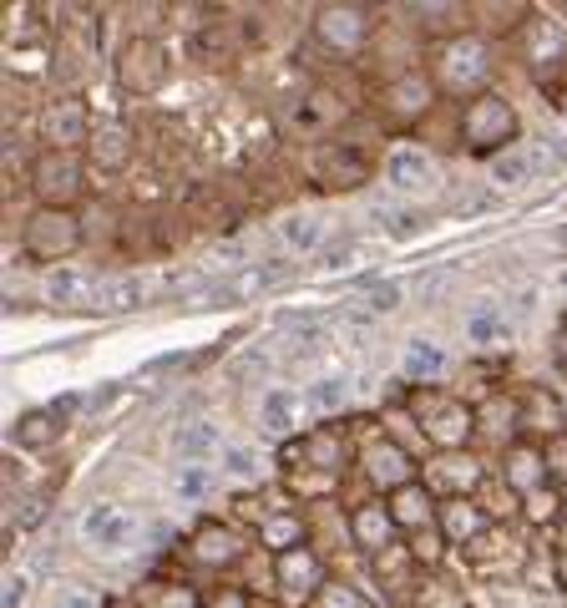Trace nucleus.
I'll return each instance as SVG.
<instances>
[{"label": "nucleus", "instance_id": "19", "mask_svg": "<svg viewBox=\"0 0 567 608\" xmlns=\"http://www.w3.org/2000/svg\"><path fill=\"white\" fill-rule=\"evenodd\" d=\"M542 168H547L542 152H527V147H517V152H497V158H492V183H502V188H522V183H532Z\"/></svg>", "mask_w": 567, "mask_h": 608}, {"label": "nucleus", "instance_id": "5", "mask_svg": "<svg viewBox=\"0 0 567 608\" xmlns=\"http://www.w3.org/2000/svg\"><path fill=\"white\" fill-rule=\"evenodd\" d=\"M117 76H122L127 92L152 97V92H162V82H168V51H162L152 36H132V41L122 46Z\"/></svg>", "mask_w": 567, "mask_h": 608}, {"label": "nucleus", "instance_id": "33", "mask_svg": "<svg viewBox=\"0 0 567 608\" xmlns=\"http://www.w3.org/2000/svg\"><path fill=\"white\" fill-rule=\"evenodd\" d=\"M147 608H203V598H198L188 583H168L162 593H152V598H147Z\"/></svg>", "mask_w": 567, "mask_h": 608}, {"label": "nucleus", "instance_id": "23", "mask_svg": "<svg viewBox=\"0 0 567 608\" xmlns=\"http://www.w3.org/2000/svg\"><path fill=\"white\" fill-rule=\"evenodd\" d=\"M92 289H97V284L87 279V269H76V264H61V269L46 274V299H51V304H87Z\"/></svg>", "mask_w": 567, "mask_h": 608}, {"label": "nucleus", "instance_id": "17", "mask_svg": "<svg viewBox=\"0 0 567 608\" xmlns=\"http://www.w3.org/2000/svg\"><path fill=\"white\" fill-rule=\"evenodd\" d=\"M385 507H390L395 527H411V532H421V527H431V522H436V512H431V492H426L421 482H405V487H395Z\"/></svg>", "mask_w": 567, "mask_h": 608}, {"label": "nucleus", "instance_id": "31", "mask_svg": "<svg viewBox=\"0 0 567 608\" xmlns=\"http://www.w3.org/2000/svg\"><path fill=\"white\" fill-rule=\"evenodd\" d=\"M218 446V431L208 426V421H193V426H183L178 436H173V451L178 456H208Z\"/></svg>", "mask_w": 567, "mask_h": 608}, {"label": "nucleus", "instance_id": "22", "mask_svg": "<svg viewBox=\"0 0 567 608\" xmlns=\"http://www.w3.org/2000/svg\"><path fill=\"white\" fill-rule=\"evenodd\" d=\"M132 517L127 512H117V507H97L87 522H81V532H87V543H97V548H117V543H127L132 538Z\"/></svg>", "mask_w": 567, "mask_h": 608}, {"label": "nucleus", "instance_id": "38", "mask_svg": "<svg viewBox=\"0 0 567 608\" xmlns=\"http://www.w3.org/2000/svg\"><path fill=\"white\" fill-rule=\"evenodd\" d=\"M411 11L426 21V26H441V21H451V11H456V0H411Z\"/></svg>", "mask_w": 567, "mask_h": 608}, {"label": "nucleus", "instance_id": "12", "mask_svg": "<svg viewBox=\"0 0 567 608\" xmlns=\"http://www.w3.org/2000/svg\"><path fill=\"white\" fill-rule=\"evenodd\" d=\"M385 178L400 193H426V188H436V163L426 158L421 147H395L390 163H385Z\"/></svg>", "mask_w": 567, "mask_h": 608}, {"label": "nucleus", "instance_id": "25", "mask_svg": "<svg viewBox=\"0 0 567 608\" xmlns=\"http://www.w3.org/2000/svg\"><path fill=\"white\" fill-rule=\"evenodd\" d=\"M405 375H411V380H431V375H441L446 370V350L441 345H431V340H411V345H405Z\"/></svg>", "mask_w": 567, "mask_h": 608}, {"label": "nucleus", "instance_id": "10", "mask_svg": "<svg viewBox=\"0 0 567 608\" xmlns=\"http://www.w3.org/2000/svg\"><path fill=\"white\" fill-rule=\"evenodd\" d=\"M243 548H249V543H243V532L228 527V522H203L193 532V558L208 563V568H233L243 558Z\"/></svg>", "mask_w": 567, "mask_h": 608}, {"label": "nucleus", "instance_id": "2", "mask_svg": "<svg viewBox=\"0 0 567 608\" xmlns=\"http://www.w3.org/2000/svg\"><path fill=\"white\" fill-rule=\"evenodd\" d=\"M461 137H466L476 152L502 147V142L517 137V112H512L497 92H476V97L466 102V112H461Z\"/></svg>", "mask_w": 567, "mask_h": 608}, {"label": "nucleus", "instance_id": "13", "mask_svg": "<svg viewBox=\"0 0 567 608\" xmlns=\"http://www.w3.org/2000/svg\"><path fill=\"white\" fill-rule=\"evenodd\" d=\"M127 158H132V132L122 122H97L87 137V163H97L102 173H117L127 168Z\"/></svg>", "mask_w": 567, "mask_h": 608}, {"label": "nucleus", "instance_id": "14", "mask_svg": "<svg viewBox=\"0 0 567 608\" xmlns=\"http://www.w3.org/2000/svg\"><path fill=\"white\" fill-rule=\"evenodd\" d=\"M314 173L324 178V188H360L365 183V158L355 147H345V142H330L314 158Z\"/></svg>", "mask_w": 567, "mask_h": 608}, {"label": "nucleus", "instance_id": "39", "mask_svg": "<svg viewBox=\"0 0 567 608\" xmlns=\"http://www.w3.org/2000/svg\"><path fill=\"white\" fill-rule=\"evenodd\" d=\"M31 593V573H11L6 578V593H0V608H21Z\"/></svg>", "mask_w": 567, "mask_h": 608}, {"label": "nucleus", "instance_id": "1", "mask_svg": "<svg viewBox=\"0 0 567 608\" xmlns=\"http://www.w3.org/2000/svg\"><path fill=\"white\" fill-rule=\"evenodd\" d=\"M436 76H441L446 92H481L492 82V46L481 36H456L451 46H441Z\"/></svg>", "mask_w": 567, "mask_h": 608}, {"label": "nucleus", "instance_id": "35", "mask_svg": "<svg viewBox=\"0 0 567 608\" xmlns=\"http://www.w3.org/2000/svg\"><path fill=\"white\" fill-rule=\"evenodd\" d=\"M56 431H61V426H56V416H41V411H36V416H26V421H21V431H16V441H26V446H36V441H51Z\"/></svg>", "mask_w": 567, "mask_h": 608}, {"label": "nucleus", "instance_id": "37", "mask_svg": "<svg viewBox=\"0 0 567 608\" xmlns=\"http://www.w3.org/2000/svg\"><path fill=\"white\" fill-rule=\"evenodd\" d=\"M466 330H471V340H476V345L502 340V335H507V325H502L497 315H486V310H481V315H471V320H466Z\"/></svg>", "mask_w": 567, "mask_h": 608}, {"label": "nucleus", "instance_id": "44", "mask_svg": "<svg viewBox=\"0 0 567 608\" xmlns=\"http://www.w3.org/2000/svg\"><path fill=\"white\" fill-rule=\"evenodd\" d=\"M66 608H102L97 598H87V593H76V598H66Z\"/></svg>", "mask_w": 567, "mask_h": 608}, {"label": "nucleus", "instance_id": "7", "mask_svg": "<svg viewBox=\"0 0 567 608\" xmlns=\"http://www.w3.org/2000/svg\"><path fill=\"white\" fill-rule=\"evenodd\" d=\"M314 36H319V46H330L335 56H355L370 41V21H365L360 6H345V0H340V6H324L319 11Z\"/></svg>", "mask_w": 567, "mask_h": 608}, {"label": "nucleus", "instance_id": "3", "mask_svg": "<svg viewBox=\"0 0 567 608\" xmlns=\"http://www.w3.org/2000/svg\"><path fill=\"white\" fill-rule=\"evenodd\" d=\"M81 249V223L66 208H36L26 223V254L31 259H66Z\"/></svg>", "mask_w": 567, "mask_h": 608}, {"label": "nucleus", "instance_id": "30", "mask_svg": "<svg viewBox=\"0 0 567 608\" xmlns=\"http://www.w3.org/2000/svg\"><path fill=\"white\" fill-rule=\"evenodd\" d=\"M299 543H304V522H299V517L279 512V517H269V522H264V548L284 553V548H299Z\"/></svg>", "mask_w": 567, "mask_h": 608}, {"label": "nucleus", "instance_id": "4", "mask_svg": "<svg viewBox=\"0 0 567 608\" xmlns=\"http://www.w3.org/2000/svg\"><path fill=\"white\" fill-rule=\"evenodd\" d=\"M31 183H36V193H41L46 208H66V203L81 193V152H76V147H51V152H41L36 168H31Z\"/></svg>", "mask_w": 567, "mask_h": 608}, {"label": "nucleus", "instance_id": "34", "mask_svg": "<svg viewBox=\"0 0 567 608\" xmlns=\"http://www.w3.org/2000/svg\"><path fill=\"white\" fill-rule=\"evenodd\" d=\"M365 304L375 315H390L395 304H400V284L395 279H375V284H365Z\"/></svg>", "mask_w": 567, "mask_h": 608}, {"label": "nucleus", "instance_id": "11", "mask_svg": "<svg viewBox=\"0 0 567 608\" xmlns=\"http://www.w3.org/2000/svg\"><path fill=\"white\" fill-rule=\"evenodd\" d=\"M431 102H436V82L431 76H400V82H390V92H385V112L395 117V122H416V117H426L431 112Z\"/></svg>", "mask_w": 567, "mask_h": 608}, {"label": "nucleus", "instance_id": "28", "mask_svg": "<svg viewBox=\"0 0 567 608\" xmlns=\"http://www.w3.org/2000/svg\"><path fill=\"white\" fill-rule=\"evenodd\" d=\"M259 426L269 436H289V426H294V396L289 391H269L264 406H259Z\"/></svg>", "mask_w": 567, "mask_h": 608}, {"label": "nucleus", "instance_id": "21", "mask_svg": "<svg viewBox=\"0 0 567 608\" xmlns=\"http://www.w3.org/2000/svg\"><path fill=\"white\" fill-rule=\"evenodd\" d=\"M507 482L527 497V492H537V487H547V451H537V446H517L512 456H507Z\"/></svg>", "mask_w": 567, "mask_h": 608}, {"label": "nucleus", "instance_id": "9", "mask_svg": "<svg viewBox=\"0 0 567 608\" xmlns=\"http://www.w3.org/2000/svg\"><path fill=\"white\" fill-rule=\"evenodd\" d=\"M365 477H370L375 487L395 492V487H405V482H416V462H411V456H405V446H395V441H370V446H365Z\"/></svg>", "mask_w": 567, "mask_h": 608}, {"label": "nucleus", "instance_id": "24", "mask_svg": "<svg viewBox=\"0 0 567 608\" xmlns=\"http://www.w3.org/2000/svg\"><path fill=\"white\" fill-rule=\"evenodd\" d=\"M431 482H436L441 492H456V497H466V492L481 482V467L471 462V456H461V451H456V456H441V462L431 467Z\"/></svg>", "mask_w": 567, "mask_h": 608}, {"label": "nucleus", "instance_id": "32", "mask_svg": "<svg viewBox=\"0 0 567 608\" xmlns=\"http://www.w3.org/2000/svg\"><path fill=\"white\" fill-rule=\"evenodd\" d=\"M345 396H350V386L335 375V380H314V391H309V406L324 416V411H340L345 406Z\"/></svg>", "mask_w": 567, "mask_h": 608}, {"label": "nucleus", "instance_id": "26", "mask_svg": "<svg viewBox=\"0 0 567 608\" xmlns=\"http://www.w3.org/2000/svg\"><path fill=\"white\" fill-rule=\"evenodd\" d=\"M481 522H486V517H481V512L466 502V497H456V502L441 512V532H446L451 543H471L476 532H481Z\"/></svg>", "mask_w": 567, "mask_h": 608}, {"label": "nucleus", "instance_id": "8", "mask_svg": "<svg viewBox=\"0 0 567 608\" xmlns=\"http://www.w3.org/2000/svg\"><path fill=\"white\" fill-rule=\"evenodd\" d=\"M87 102L81 97H56L41 112V142L51 147H87Z\"/></svg>", "mask_w": 567, "mask_h": 608}, {"label": "nucleus", "instance_id": "15", "mask_svg": "<svg viewBox=\"0 0 567 608\" xmlns=\"http://www.w3.org/2000/svg\"><path fill=\"white\" fill-rule=\"evenodd\" d=\"M421 426H426V436H431L441 451H461V446L471 441V426H476V416H471L461 401H446V406H436V411H431Z\"/></svg>", "mask_w": 567, "mask_h": 608}, {"label": "nucleus", "instance_id": "6", "mask_svg": "<svg viewBox=\"0 0 567 608\" xmlns=\"http://www.w3.org/2000/svg\"><path fill=\"white\" fill-rule=\"evenodd\" d=\"M324 588V563L299 543V548H284L279 553V598L284 608H309Z\"/></svg>", "mask_w": 567, "mask_h": 608}, {"label": "nucleus", "instance_id": "46", "mask_svg": "<svg viewBox=\"0 0 567 608\" xmlns=\"http://www.w3.org/2000/svg\"><path fill=\"white\" fill-rule=\"evenodd\" d=\"M562 6H567V0H562Z\"/></svg>", "mask_w": 567, "mask_h": 608}, {"label": "nucleus", "instance_id": "16", "mask_svg": "<svg viewBox=\"0 0 567 608\" xmlns=\"http://www.w3.org/2000/svg\"><path fill=\"white\" fill-rule=\"evenodd\" d=\"M284 279H294V269L274 259V264H264V269H249V274L228 279V284H213L208 299H213V304H228V299H243V294H269V289H279Z\"/></svg>", "mask_w": 567, "mask_h": 608}, {"label": "nucleus", "instance_id": "36", "mask_svg": "<svg viewBox=\"0 0 567 608\" xmlns=\"http://www.w3.org/2000/svg\"><path fill=\"white\" fill-rule=\"evenodd\" d=\"M178 492L183 497H208L213 492V472L208 467H183L178 472Z\"/></svg>", "mask_w": 567, "mask_h": 608}, {"label": "nucleus", "instance_id": "20", "mask_svg": "<svg viewBox=\"0 0 567 608\" xmlns=\"http://www.w3.org/2000/svg\"><path fill=\"white\" fill-rule=\"evenodd\" d=\"M137 304H142V279L122 274V279H107V284L92 289L87 310H97V315H117V310H137Z\"/></svg>", "mask_w": 567, "mask_h": 608}, {"label": "nucleus", "instance_id": "40", "mask_svg": "<svg viewBox=\"0 0 567 608\" xmlns=\"http://www.w3.org/2000/svg\"><path fill=\"white\" fill-rule=\"evenodd\" d=\"M314 603H319V608H360V603H355V593H350V588H340V583H324Z\"/></svg>", "mask_w": 567, "mask_h": 608}, {"label": "nucleus", "instance_id": "27", "mask_svg": "<svg viewBox=\"0 0 567 608\" xmlns=\"http://www.w3.org/2000/svg\"><path fill=\"white\" fill-rule=\"evenodd\" d=\"M279 239L289 244V254H309V249H319V239H324V223L309 218V213H294V218L279 223Z\"/></svg>", "mask_w": 567, "mask_h": 608}, {"label": "nucleus", "instance_id": "42", "mask_svg": "<svg viewBox=\"0 0 567 608\" xmlns=\"http://www.w3.org/2000/svg\"><path fill=\"white\" fill-rule=\"evenodd\" d=\"M527 517H537V522H547V517H552V492H547V487L527 492Z\"/></svg>", "mask_w": 567, "mask_h": 608}, {"label": "nucleus", "instance_id": "41", "mask_svg": "<svg viewBox=\"0 0 567 608\" xmlns=\"http://www.w3.org/2000/svg\"><path fill=\"white\" fill-rule=\"evenodd\" d=\"M203 608H249V593L243 588H218V593H208Z\"/></svg>", "mask_w": 567, "mask_h": 608}, {"label": "nucleus", "instance_id": "45", "mask_svg": "<svg viewBox=\"0 0 567 608\" xmlns=\"http://www.w3.org/2000/svg\"><path fill=\"white\" fill-rule=\"evenodd\" d=\"M562 289H567V274H562Z\"/></svg>", "mask_w": 567, "mask_h": 608}, {"label": "nucleus", "instance_id": "43", "mask_svg": "<svg viewBox=\"0 0 567 608\" xmlns=\"http://www.w3.org/2000/svg\"><path fill=\"white\" fill-rule=\"evenodd\" d=\"M249 467H254V462H249L243 451H228V472H233V477H249Z\"/></svg>", "mask_w": 567, "mask_h": 608}, {"label": "nucleus", "instance_id": "18", "mask_svg": "<svg viewBox=\"0 0 567 608\" xmlns=\"http://www.w3.org/2000/svg\"><path fill=\"white\" fill-rule=\"evenodd\" d=\"M350 532H355V548H365V553H385V548H390V538H395L400 527H395L390 507H355Z\"/></svg>", "mask_w": 567, "mask_h": 608}, {"label": "nucleus", "instance_id": "29", "mask_svg": "<svg viewBox=\"0 0 567 608\" xmlns=\"http://www.w3.org/2000/svg\"><path fill=\"white\" fill-rule=\"evenodd\" d=\"M370 218L385 223L390 239H411V234H421V223H426L416 208H390V203H370Z\"/></svg>", "mask_w": 567, "mask_h": 608}]
</instances>
